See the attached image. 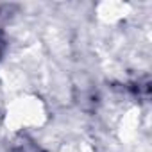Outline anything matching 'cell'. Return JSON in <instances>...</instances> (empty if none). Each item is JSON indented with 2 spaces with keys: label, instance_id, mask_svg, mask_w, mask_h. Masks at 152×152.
I'll use <instances>...</instances> for the list:
<instances>
[{
  "label": "cell",
  "instance_id": "1",
  "mask_svg": "<svg viewBox=\"0 0 152 152\" xmlns=\"http://www.w3.org/2000/svg\"><path fill=\"white\" fill-rule=\"evenodd\" d=\"M2 43H4V41H2V36H0V50H2Z\"/></svg>",
  "mask_w": 152,
  "mask_h": 152
}]
</instances>
